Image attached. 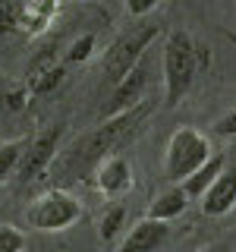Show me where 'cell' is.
<instances>
[{
    "label": "cell",
    "instance_id": "6",
    "mask_svg": "<svg viewBox=\"0 0 236 252\" xmlns=\"http://www.w3.org/2000/svg\"><path fill=\"white\" fill-rule=\"evenodd\" d=\"M60 132L63 126H44L41 132H35L31 139H26V152L19 158V167H16V177L31 183V180H41L47 167L54 164L57 158V148H60Z\"/></svg>",
    "mask_w": 236,
    "mask_h": 252
},
{
    "label": "cell",
    "instance_id": "15",
    "mask_svg": "<svg viewBox=\"0 0 236 252\" xmlns=\"http://www.w3.org/2000/svg\"><path fill=\"white\" fill-rule=\"evenodd\" d=\"M26 152V139H13V142H0V183H6V180L16 173L19 167V158Z\"/></svg>",
    "mask_w": 236,
    "mask_h": 252
},
{
    "label": "cell",
    "instance_id": "17",
    "mask_svg": "<svg viewBox=\"0 0 236 252\" xmlns=\"http://www.w3.org/2000/svg\"><path fill=\"white\" fill-rule=\"evenodd\" d=\"M60 79H63V63L54 66V69H47V73H41V76H35V79H29L26 89L31 94H47V92H54L60 85Z\"/></svg>",
    "mask_w": 236,
    "mask_h": 252
},
{
    "label": "cell",
    "instance_id": "23",
    "mask_svg": "<svg viewBox=\"0 0 236 252\" xmlns=\"http://www.w3.org/2000/svg\"><path fill=\"white\" fill-rule=\"evenodd\" d=\"M6 92H10V82H6V76L0 73V107H3V98H6Z\"/></svg>",
    "mask_w": 236,
    "mask_h": 252
},
{
    "label": "cell",
    "instance_id": "26",
    "mask_svg": "<svg viewBox=\"0 0 236 252\" xmlns=\"http://www.w3.org/2000/svg\"><path fill=\"white\" fill-rule=\"evenodd\" d=\"M73 3H79V0H73Z\"/></svg>",
    "mask_w": 236,
    "mask_h": 252
},
{
    "label": "cell",
    "instance_id": "16",
    "mask_svg": "<svg viewBox=\"0 0 236 252\" xmlns=\"http://www.w3.org/2000/svg\"><path fill=\"white\" fill-rule=\"evenodd\" d=\"M123 220H126V208H123V205H114V208H107L104 215H101V220H98V236H101L104 243H110L117 233H120Z\"/></svg>",
    "mask_w": 236,
    "mask_h": 252
},
{
    "label": "cell",
    "instance_id": "25",
    "mask_svg": "<svg viewBox=\"0 0 236 252\" xmlns=\"http://www.w3.org/2000/svg\"><path fill=\"white\" fill-rule=\"evenodd\" d=\"M54 3H60V0H54Z\"/></svg>",
    "mask_w": 236,
    "mask_h": 252
},
{
    "label": "cell",
    "instance_id": "24",
    "mask_svg": "<svg viewBox=\"0 0 236 252\" xmlns=\"http://www.w3.org/2000/svg\"><path fill=\"white\" fill-rule=\"evenodd\" d=\"M202 252H224L220 246H208V249H202Z\"/></svg>",
    "mask_w": 236,
    "mask_h": 252
},
{
    "label": "cell",
    "instance_id": "2",
    "mask_svg": "<svg viewBox=\"0 0 236 252\" xmlns=\"http://www.w3.org/2000/svg\"><path fill=\"white\" fill-rule=\"evenodd\" d=\"M195 69H199V57H195L192 38L183 29L170 32L164 41V104L167 107H177L189 94Z\"/></svg>",
    "mask_w": 236,
    "mask_h": 252
},
{
    "label": "cell",
    "instance_id": "1",
    "mask_svg": "<svg viewBox=\"0 0 236 252\" xmlns=\"http://www.w3.org/2000/svg\"><path fill=\"white\" fill-rule=\"evenodd\" d=\"M148 114H151V104L148 101H139L136 107L123 110V114H114V117H104L94 129H88L85 136H79L73 145L66 148L63 158H54L57 164V173L63 180H82L91 167H98L101 161L117 152L120 145H126L136 132L145 126Z\"/></svg>",
    "mask_w": 236,
    "mask_h": 252
},
{
    "label": "cell",
    "instance_id": "3",
    "mask_svg": "<svg viewBox=\"0 0 236 252\" xmlns=\"http://www.w3.org/2000/svg\"><path fill=\"white\" fill-rule=\"evenodd\" d=\"M211 142L205 132H199L195 126H183L177 129L167 142V155H164V173L170 183H183L189 173H195L205 161L211 158Z\"/></svg>",
    "mask_w": 236,
    "mask_h": 252
},
{
    "label": "cell",
    "instance_id": "21",
    "mask_svg": "<svg viewBox=\"0 0 236 252\" xmlns=\"http://www.w3.org/2000/svg\"><path fill=\"white\" fill-rule=\"evenodd\" d=\"M214 136H224V139H233L236 136V107L227 110V114L214 123Z\"/></svg>",
    "mask_w": 236,
    "mask_h": 252
},
{
    "label": "cell",
    "instance_id": "8",
    "mask_svg": "<svg viewBox=\"0 0 236 252\" xmlns=\"http://www.w3.org/2000/svg\"><path fill=\"white\" fill-rule=\"evenodd\" d=\"M94 183L98 189L107 195V199H117V195L129 192L132 186V167L123 155H107L104 161L98 164V173H94Z\"/></svg>",
    "mask_w": 236,
    "mask_h": 252
},
{
    "label": "cell",
    "instance_id": "22",
    "mask_svg": "<svg viewBox=\"0 0 236 252\" xmlns=\"http://www.w3.org/2000/svg\"><path fill=\"white\" fill-rule=\"evenodd\" d=\"M157 3H161V0H126V13L139 19V16H148Z\"/></svg>",
    "mask_w": 236,
    "mask_h": 252
},
{
    "label": "cell",
    "instance_id": "18",
    "mask_svg": "<svg viewBox=\"0 0 236 252\" xmlns=\"http://www.w3.org/2000/svg\"><path fill=\"white\" fill-rule=\"evenodd\" d=\"M26 233L13 224H0V252H26Z\"/></svg>",
    "mask_w": 236,
    "mask_h": 252
},
{
    "label": "cell",
    "instance_id": "20",
    "mask_svg": "<svg viewBox=\"0 0 236 252\" xmlns=\"http://www.w3.org/2000/svg\"><path fill=\"white\" fill-rule=\"evenodd\" d=\"M19 29V3L16 0H0V38Z\"/></svg>",
    "mask_w": 236,
    "mask_h": 252
},
{
    "label": "cell",
    "instance_id": "7",
    "mask_svg": "<svg viewBox=\"0 0 236 252\" xmlns=\"http://www.w3.org/2000/svg\"><path fill=\"white\" fill-rule=\"evenodd\" d=\"M145 85H148V66L139 60L136 66H132L129 73L114 85L110 101L104 104V117H114V114H123V110L136 107L139 101H142V94H145Z\"/></svg>",
    "mask_w": 236,
    "mask_h": 252
},
{
    "label": "cell",
    "instance_id": "13",
    "mask_svg": "<svg viewBox=\"0 0 236 252\" xmlns=\"http://www.w3.org/2000/svg\"><path fill=\"white\" fill-rule=\"evenodd\" d=\"M186 199H189L186 189L183 186H173V189L161 192L151 205H148V218H154V220H173V218H179L186 211Z\"/></svg>",
    "mask_w": 236,
    "mask_h": 252
},
{
    "label": "cell",
    "instance_id": "11",
    "mask_svg": "<svg viewBox=\"0 0 236 252\" xmlns=\"http://www.w3.org/2000/svg\"><path fill=\"white\" fill-rule=\"evenodd\" d=\"M54 13H57V3L54 0H22L19 3V29L29 32V35H38L51 26Z\"/></svg>",
    "mask_w": 236,
    "mask_h": 252
},
{
    "label": "cell",
    "instance_id": "14",
    "mask_svg": "<svg viewBox=\"0 0 236 252\" xmlns=\"http://www.w3.org/2000/svg\"><path fill=\"white\" fill-rule=\"evenodd\" d=\"M54 66H60V54H57V44L47 41V44H41V47H38V51L29 57L26 82H29V79H35V76H41V73H47V69H54Z\"/></svg>",
    "mask_w": 236,
    "mask_h": 252
},
{
    "label": "cell",
    "instance_id": "19",
    "mask_svg": "<svg viewBox=\"0 0 236 252\" xmlns=\"http://www.w3.org/2000/svg\"><path fill=\"white\" fill-rule=\"evenodd\" d=\"M91 51H94V35H91V32H88V35H79L76 41L69 44V51H66V63H82V60H88Z\"/></svg>",
    "mask_w": 236,
    "mask_h": 252
},
{
    "label": "cell",
    "instance_id": "10",
    "mask_svg": "<svg viewBox=\"0 0 236 252\" xmlns=\"http://www.w3.org/2000/svg\"><path fill=\"white\" fill-rule=\"evenodd\" d=\"M167 233H170L167 220L142 218L139 224L126 233V240L120 243V252H154L164 240H167Z\"/></svg>",
    "mask_w": 236,
    "mask_h": 252
},
{
    "label": "cell",
    "instance_id": "12",
    "mask_svg": "<svg viewBox=\"0 0 236 252\" xmlns=\"http://www.w3.org/2000/svg\"><path fill=\"white\" fill-rule=\"evenodd\" d=\"M224 167H227V158L220 155V152H211L208 161H205L195 173H189V177L183 180V189H186L189 195H195V199H202V195L208 192V186L220 177V170H224Z\"/></svg>",
    "mask_w": 236,
    "mask_h": 252
},
{
    "label": "cell",
    "instance_id": "5",
    "mask_svg": "<svg viewBox=\"0 0 236 252\" xmlns=\"http://www.w3.org/2000/svg\"><path fill=\"white\" fill-rule=\"evenodd\" d=\"M157 32H161V29H157L154 22H145V26H136L132 32H126L123 38H117V41L107 47L104 60H101V69H104L110 89H114V85L120 82V79L129 73L142 57H145V51L151 47V41L157 38Z\"/></svg>",
    "mask_w": 236,
    "mask_h": 252
},
{
    "label": "cell",
    "instance_id": "4",
    "mask_svg": "<svg viewBox=\"0 0 236 252\" xmlns=\"http://www.w3.org/2000/svg\"><path fill=\"white\" fill-rule=\"evenodd\" d=\"M79 218H82V205H79V199L73 192H66V189H60V186L41 192L26 211L29 227H35V230H41V233L69 230Z\"/></svg>",
    "mask_w": 236,
    "mask_h": 252
},
{
    "label": "cell",
    "instance_id": "9",
    "mask_svg": "<svg viewBox=\"0 0 236 252\" xmlns=\"http://www.w3.org/2000/svg\"><path fill=\"white\" fill-rule=\"evenodd\" d=\"M233 208H236V167H224L220 177L208 186V192L202 195V211L208 218H224Z\"/></svg>",
    "mask_w": 236,
    "mask_h": 252
}]
</instances>
